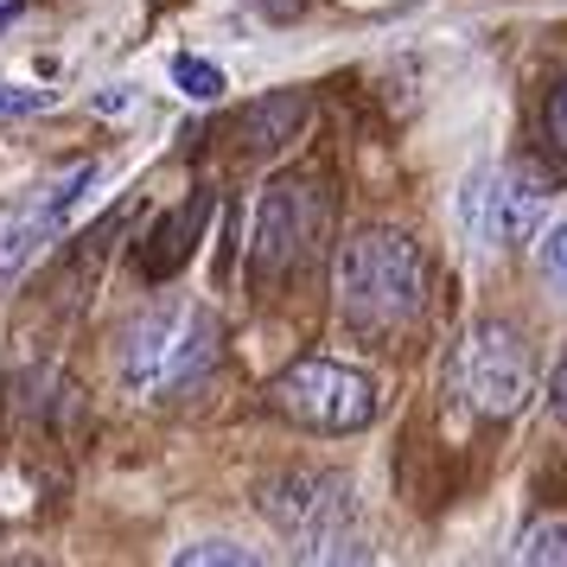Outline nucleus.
I'll list each match as a JSON object with an SVG mask.
<instances>
[{"mask_svg": "<svg viewBox=\"0 0 567 567\" xmlns=\"http://www.w3.org/2000/svg\"><path fill=\"white\" fill-rule=\"evenodd\" d=\"M217 319L198 300H159L122 332V351H115V370H122V389L134 402H173L185 389H198L217 370Z\"/></svg>", "mask_w": 567, "mask_h": 567, "instance_id": "f257e3e1", "label": "nucleus"}, {"mask_svg": "<svg viewBox=\"0 0 567 567\" xmlns=\"http://www.w3.org/2000/svg\"><path fill=\"white\" fill-rule=\"evenodd\" d=\"M338 293H344V312L363 332H395L421 312V293H427V268H421V249H414L402 230H363L344 243L338 256Z\"/></svg>", "mask_w": 567, "mask_h": 567, "instance_id": "f03ea898", "label": "nucleus"}, {"mask_svg": "<svg viewBox=\"0 0 567 567\" xmlns=\"http://www.w3.org/2000/svg\"><path fill=\"white\" fill-rule=\"evenodd\" d=\"M261 511L293 542V561H312V567L363 561L358 504H351V485L338 472H293V478L261 491Z\"/></svg>", "mask_w": 567, "mask_h": 567, "instance_id": "7ed1b4c3", "label": "nucleus"}, {"mask_svg": "<svg viewBox=\"0 0 567 567\" xmlns=\"http://www.w3.org/2000/svg\"><path fill=\"white\" fill-rule=\"evenodd\" d=\"M268 402L281 421L307 427V434H363L377 421V383L351 370V363H332V358H300L287 363Z\"/></svg>", "mask_w": 567, "mask_h": 567, "instance_id": "20e7f679", "label": "nucleus"}, {"mask_svg": "<svg viewBox=\"0 0 567 567\" xmlns=\"http://www.w3.org/2000/svg\"><path fill=\"white\" fill-rule=\"evenodd\" d=\"M460 383L472 395V409L491 414V421H511L523 402H529V351L511 326H478L465 338V358H460Z\"/></svg>", "mask_w": 567, "mask_h": 567, "instance_id": "39448f33", "label": "nucleus"}, {"mask_svg": "<svg viewBox=\"0 0 567 567\" xmlns=\"http://www.w3.org/2000/svg\"><path fill=\"white\" fill-rule=\"evenodd\" d=\"M96 159H71L58 179H45L39 192H32L27 205L13 210V217H0V275H20L32 256H39V243L45 236H58V224L78 210V198L96 185Z\"/></svg>", "mask_w": 567, "mask_h": 567, "instance_id": "423d86ee", "label": "nucleus"}, {"mask_svg": "<svg viewBox=\"0 0 567 567\" xmlns=\"http://www.w3.org/2000/svg\"><path fill=\"white\" fill-rule=\"evenodd\" d=\"M319 236V198H312V185H268V198H261V224H256V268L261 275H275L287 261L307 256V243Z\"/></svg>", "mask_w": 567, "mask_h": 567, "instance_id": "0eeeda50", "label": "nucleus"}, {"mask_svg": "<svg viewBox=\"0 0 567 567\" xmlns=\"http://www.w3.org/2000/svg\"><path fill=\"white\" fill-rule=\"evenodd\" d=\"M485 198H491L485 243H523V236H536L542 210H548V198H555V179L542 173L536 159H511Z\"/></svg>", "mask_w": 567, "mask_h": 567, "instance_id": "6e6552de", "label": "nucleus"}, {"mask_svg": "<svg viewBox=\"0 0 567 567\" xmlns=\"http://www.w3.org/2000/svg\"><path fill=\"white\" fill-rule=\"evenodd\" d=\"M300 115H307V103L293 96V90H281V96H261L249 115H243V134H249V147H281V141H293V128H300Z\"/></svg>", "mask_w": 567, "mask_h": 567, "instance_id": "1a4fd4ad", "label": "nucleus"}, {"mask_svg": "<svg viewBox=\"0 0 567 567\" xmlns=\"http://www.w3.org/2000/svg\"><path fill=\"white\" fill-rule=\"evenodd\" d=\"M198 217H205V198L179 205V210H173V217L154 230L159 249H141V275H147V281H166V275L185 261V230H198Z\"/></svg>", "mask_w": 567, "mask_h": 567, "instance_id": "9d476101", "label": "nucleus"}, {"mask_svg": "<svg viewBox=\"0 0 567 567\" xmlns=\"http://www.w3.org/2000/svg\"><path fill=\"white\" fill-rule=\"evenodd\" d=\"M523 567H567V523H536L529 536L516 542Z\"/></svg>", "mask_w": 567, "mask_h": 567, "instance_id": "9b49d317", "label": "nucleus"}, {"mask_svg": "<svg viewBox=\"0 0 567 567\" xmlns=\"http://www.w3.org/2000/svg\"><path fill=\"white\" fill-rule=\"evenodd\" d=\"M173 83H179L192 103H217V96H224V71H217L210 58H192V52L173 58Z\"/></svg>", "mask_w": 567, "mask_h": 567, "instance_id": "f8f14e48", "label": "nucleus"}, {"mask_svg": "<svg viewBox=\"0 0 567 567\" xmlns=\"http://www.w3.org/2000/svg\"><path fill=\"white\" fill-rule=\"evenodd\" d=\"M173 561L179 567H256V555L236 548V542H192V548H179Z\"/></svg>", "mask_w": 567, "mask_h": 567, "instance_id": "ddd939ff", "label": "nucleus"}, {"mask_svg": "<svg viewBox=\"0 0 567 567\" xmlns=\"http://www.w3.org/2000/svg\"><path fill=\"white\" fill-rule=\"evenodd\" d=\"M52 103V90H13V83H0V115H32V109Z\"/></svg>", "mask_w": 567, "mask_h": 567, "instance_id": "4468645a", "label": "nucleus"}, {"mask_svg": "<svg viewBox=\"0 0 567 567\" xmlns=\"http://www.w3.org/2000/svg\"><path fill=\"white\" fill-rule=\"evenodd\" d=\"M548 141H555V147L567 154V83L555 90V96H548Z\"/></svg>", "mask_w": 567, "mask_h": 567, "instance_id": "2eb2a0df", "label": "nucleus"}, {"mask_svg": "<svg viewBox=\"0 0 567 567\" xmlns=\"http://www.w3.org/2000/svg\"><path fill=\"white\" fill-rule=\"evenodd\" d=\"M542 261H548V275H555V281L567 287V224L555 236H548V249H542Z\"/></svg>", "mask_w": 567, "mask_h": 567, "instance_id": "dca6fc26", "label": "nucleus"}, {"mask_svg": "<svg viewBox=\"0 0 567 567\" xmlns=\"http://www.w3.org/2000/svg\"><path fill=\"white\" fill-rule=\"evenodd\" d=\"M548 395H555V414L567 421V358H561V370H555V383H548Z\"/></svg>", "mask_w": 567, "mask_h": 567, "instance_id": "f3484780", "label": "nucleus"}, {"mask_svg": "<svg viewBox=\"0 0 567 567\" xmlns=\"http://www.w3.org/2000/svg\"><path fill=\"white\" fill-rule=\"evenodd\" d=\"M128 103H134V96H128V90H122V83H115L109 96H96V109H103V115H115V109H128Z\"/></svg>", "mask_w": 567, "mask_h": 567, "instance_id": "a211bd4d", "label": "nucleus"}, {"mask_svg": "<svg viewBox=\"0 0 567 567\" xmlns=\"http://www.w3.org/2000/svg\"><path fill=\"white\" fill-rule=\"evenodd\" d=\"M13 13H20V0H0V32L13 27Z\"/></svg>", "mask_w": 567, "mask_h": 567, "instance_id": "6ab92c4d", "label": "nucleus"}]
</instances>
